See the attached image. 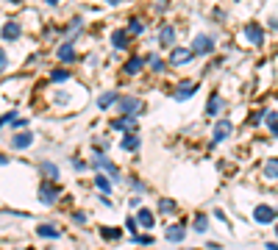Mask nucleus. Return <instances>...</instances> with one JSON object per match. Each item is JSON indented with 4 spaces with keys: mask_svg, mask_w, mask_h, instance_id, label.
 <instances>
[{
    "mask_svg": "<svg viewBox=\"0 0 278 250\" xmlns=\"http://www.w3.org/2000/svg\"><path fill=\"white\" fill-rule=\"evenodd\" d=\"M92 167H98V170H103L106 175L111 178V181H120V178H122V175H120V170H117V164L111 162V159L106 156L103 150H98V153H95V162H92Z\"/></svg>",
    "mask_w": 278,
    "mask_h": 250,
    "instance_id": "obj_1",
    "label": "nucleus"
},
{
    "mask_svg": "<svg viewBox=\"0 0 278 250\" xmlns=\"http://www.w3.org/2000/svg\"><path fill=\"white\" fill-rule=\"evenodd\" d=\"M117 109H120V114L134 117L145 109V103H142L139 98H134V95H122V98H117Z\"/></svg>",
    "mask_w": 278,
    "mask_h": 250,
    "instance_id": "obj_2",
    "label": "nucleus"
},
{
    "mask_svg": "<svg viewBox=\"0 0 278 250\" xmlns=\"http://www.w3.org/2000/svg\"><path fill=\"white\" fill-rule=\"evenodd\" d=\"M189 50H192L195 56H206V53H211V50H214V39H211V37H206V34H198Z\"/></svg>",
    "mask_w": 278,
    "mask_h": 250,
    "instance_id": "obj_3",
    "label": "nucleus"
},
{
    "mask_svg": "<svg viewBox=\"0 0 278 250\" xmlns=\"http://www.w3.org/2000/svg\"><path fill=\"white\" fill-rule=\"evenodd\" d=\"M39 200H42L45 206H53L58 200V186L56 183H50V181H42L39 183Z\"/></svg>",
    "mask_w": 278,
    "mask_h": 250,
    "instance_id": "obj_4",
    "label": "nucleus"
},
{
    "mask_svg": "<svg viewBox=\"0 0 278 250\" xmlns=\"http://www.w3.org/2000/svg\"><path fill=\"white\" fill-rule=\"evenodd\" d=\"M192 58H195V53L189 50V47H173V50H170V64H173V67H184Z\"/></svg>",
    "mask_w": 278,
    "mask_h": 250,
    "instance_id": "obj_5",
    "label": "nucleus"
},
{
    "mask_svg": "<svg viewBox=\"0 0 278 250\" xmlns=\"http://www.w3.org/2000/svg\"><path fill=\"white\" fill-rule=\"evenodd\" d=\"M275 217H278V211H275L273 206H264V203H262V206L253 208V220H256L259 225H270Z\"/></svg>",
    "mask_w": 278,
    "mask_h": 250,
    "instance_id": "obj_6",
    "label": "nucleus"
},
{
    "mask_svg": "<svg viewBox=\"0 0 278 250\" xmlns=\"http://www.w3.org/2000/svg\"><path fill=\"white\" fill-rule=\"evenodd\" d=\"M34 145V131H20V134L11 136V150H25Z\"/></svg>",
    "mask_w": 278,
    "mask_h": 250,
    "instance_id": "obj_7",
    "label": "nucleus"
},
{
    "mask_svg": "<svg viewBox=\"0 0 278 250\" xmlns=\"http://www.w3.org/2000/svg\"><path fill=\"white\" fill-rule=\"evenodd\" d=\"M245 37H248L251 45H256V47L264 45V31H262V25H256V22H248L245 25Z\"/></svg>",
    "mask_w": 278,
    "mask_h": 250,
    "instance_id": "obj_8",
    "label": "nucleus"
},
{
    "mask_svg": "<svg viewBox=\"0 0 278 250\" xmlns=\"http://www.w3.org/2000/svg\"><path fill=\"white\" fill-rule=\"evenodd\" d=\"M20 34H22V25L17 20H9L3 25V31H0V37H3L6 42H17V39H20Z\"/></svg>",
    "mask_w": 278,
    "mask_h": 250,
    "instance_id": "obj_9",
    "label": "nucleus"
},
{
    "mask_svg": "<svg viewBox=\"0 0 278 250\" xmlns=\"http://www.w3.org/2000/svg\"><path fill=\"white\" fill-rule=\"evenodd\" d=\"M111 128L114 131H122V134H137V122H134V117H126L120 114L114 122H111Z\"/></svg>",
    "mask_w": 278,
    "mask_h": 250,
    "instance_id": "obj_10",
    "label": "nucleus"
},
{
    "mask_svg": "<svg viewBox=\"0 0 278 250\" xmlns=\"http://www.w3.org/2000/svg\"><path fill=\"white\" fill-rule=\"evenodd\" d=\"M231 131H234L231 120H220V122L214 125V136H211V145H217V142H223L226 136H231Z\"/></svg>",
    "mask_w": 278,
    "mask_h": 250,
    "instance_id": "obj_11",
    "label": "nucleus"
},
{
    "mask_svg": "<svg viewBox=\"0 0 278 250\" xmlns=\"http://www.w3.org/2000/svg\"><path fill=\"white\" fill-rule=\"evenodd\" d=\"M195 92H198V83H195V81H181L178 89L173 92V98L175 100H187V98H192Z\"/></svg>",
    "mask_w": 278,
    "mask_h": 250,
    "instance_id": "obj_12",
    "label": "nucleus"
},
{
    "mask_svg": "<svg viewBox=\"0 0 278 250\" xmlns=\"http://www.w3.org/2000/svg\"><path fill=\"white\" fill-rule=\"evenodd\" d=\"M39 172H42V178L45 181H58V175H61V172H58V164H53V162H39Z\"/></svg>",
    "mask_w": 278,
    "mask_h": 250,
    "instance_id": "obj_13",
    "label": "nucleus"
},
{
    "mask_svg": "<svg viewBox=\"0 0 278 250\" xmlns=\"http://www.w3.org/2000/svg\"><path fill=\"white\" fill-rule=\"evenodd\" d=\"M56 58H58V61H73V58H75L73 42H64V45H58V47H56Z\"/></svg>",
    "mask_w": 278,
    "mask_h": 250,
    "instance_id": "obj_14",
    "label": "nucleus"
},
{
    "mask_svg": "<svg viewBox=\"0 0 278 250\" xmlns=\"http://www.w3.org/2000/svg\"><path fill=\"white\" fill-rule=\"evenodd\" d=\"M184 234H187V228L184 225H167V228H164V236H167L170 242H184Z\"/></svg>",
    "mask_w": 278,
    "mask_h": 250,
    "instance_id": "obj_15",
    "label": "nucleus"
},
{
    "mask_svg": "<svg viewBox=\"0 0 278 250\" xmlns=\"http://www.w3.org/2000/svg\"><path fill=\"white\" fill-rule=\"evenodd\" d=\"M134 220H137V225H142V228H153L156 225V217H153L150 208H139V214Z\"/></svg>",
    "mask_w": 278,
    "mask_h": 250,
    "instance_id": "obj_16",
    "label": "nucleus"
},
{
    "mask_svg": "<svg viewBox=\"0 0 278 250\" xmlns=\"http://www.w3.org/2000/svg\"><path fill=\"white\" fill-rule=\"evenodd\" d=\"M223 106H226V103H223L220 95H211L209 103H206V114H209V117H217V114L223 111Z\"/></svg>",
    "mask_w": 278,
    "mask_h": 250,
    "instance_id": "obj_17",
    "label": "nucleus"
},
{
    "mask_svg": "<svg viewBox=\"0 0 278 250\" xmlns=\"http://www.w3.org/2000/svg\"><path fill=\"white\" fill-rule=\"evenodd\" d=\"M120 147H122L126 153H134V150L139 147V134H126V136L120 139Z\"/></svg>",
    "mask_w": 278,
    "mask_h": 250,
    "instance_id": "obj_18",
    "label": "nucleus"
},
{
    "mask_svg": "<svg viewBox=\"0 0 278 250\" xmlns=\"http://www.w3.org/2000/svg\"><path fill=\"white\" fill-rule=\"evenodd\" d=\"M173 42H175V28L173 25H164L162 31H159V45L167 47V45H173Z\"/></svg>",
    "mask_w": 278,
    "mask_h": 250,
    "instance_id": "obj_19",
    "label": "nucleus"
},
{
    "mask_svg": "<svg viewBox=\"0 0 278 250\" xmlns=\"http://www.w3.org/2000/svg\"><path fill=\"white\" fill-rule=\"evenodd\" d=\"M117 98H120L117 92H103V95L98 98V109H109L111 103H117Z\"/></svg>",
    "mask_w": 278,
    "mask_h": 250,
    "instance_id": "obj_20",
    "label": "nucleus"
},
{
    "mask_svg": "<svg viewBox=\"0 0 278 250\" xmlns=\"http://www.w3.org/2000/svg\"><path fill=\"white\" fill-rule=\"evenodd\" d=\"M142 67H145V58L134 56V58H128V64H126V73H128V75H137Z\"/></svg>",
    "mask_w": 278,
    "mask_h": 250,
    "instance_id": "obj_21",
    "label": "nucleus"
},
{
    "mask_svg": "<svg viewBox=\"0 0 278 250\" xmlns=\"http://www.w3.org/2000/svg\"><path fill=\"white\" fill-rule=\"evenodd\" d=\"M37 234H39V236H45V239H58V236H61V231L53 228V225H39Z\"/></svg>",
    "mask_w": 278,
    "mask_h": 250,
    "instance_id": "obj_22",
    "label": "nucleus"
},
{
    "mask_svg": "<svg viewBox=\"0 0 278 250\" xmlns=\"http://www.w3.org/2000/svg\"><path fill=\"white\" fill-rule=\"evenodd\" d=\"M111 45L120 50V47H128V31H114L111 34Z\"/></svg>",
    "mask_w": 278,
    "mask_h": 250,
    "instance_id": "obj_23",
    "label": "nucleus"
},
{
    "mask_svg": "<svg viewBox=\"0 0 278 250\" xmlns=\"http://www.w3.org/2000/svg\"><path fill=\"white\" fill-rule=\"evenodd\" d=\"M195 231H198V234H206V231H209V220L203 217V214H198V217H195V225H192Z\"/></svg>",
    "mask_w": 278,
    "mask_h": 250,
    "instance_id": "obj_24",
    "label": "nucleus"
},
{
    "mask_svg": "<svg viewBox=\"0 0 278 250\" xmlns=\"http://www.w3.org/2000/svg\"><path fill=\"white\" fill-rule=\"evenodd\" d=\"M95 186H98L100 192H109V189H111V181H109L106 175H100V172H98V175H95Z\"/></svg>",
    "mask_w": 278,
    "mask_h": 250,
    "instance_id": "obj_25",
    "label": "nucleus"
},
{
    "mask_svg": "<svg viewBox=\"0 0 278 250\" xmlns=\"http://www.w3.org/2000/svg\"><path fill=\"white\" fill-rule=\"evenodd\" d=\"M264 175H267V178H278V159H270V162L264 164Z\"/></svg>",
    "mask_w": 278,
    "mask_h": 250,
    "instance_id": "obj_26",
    "label": "nucleus"
},
{
    "mask_svg": "<svg viewBox=\"0 0 278 250\" xmlns=\"http://www.w3.org/2000/svg\"><path fill=\"white\" fill-rule=\"evenodd\" d=\"M267 125H270V134L278 136V111H267Z\"/></svg>",
    "mask_w": 278,
    "mask_h": 250,
    "instance_id": "obj_27",
    "label": "nucleus"
},
{
    "mask_svg": "<svg viewBox=\"0 0 278 250\" xmlns=\"http://www.w3.org/2000/svg\"><path fill=\"white\" fill-rule=\"evenodd\" d=\"M100 236H103V239H120L122 231L120 228H100Z\"/></svg>",
    "mask_w": 278,
    "mask_h": 250,
    "instance_id": "obj_28",
    "label": "nucleus"
},
{
    "mask_svg": "<svg viewBox=\"0 0 278 250\" xmlns=\"http://www.w3.org/2000/svg\"><path fill=\"white\" fill-rule=\"evenodd\" d=\"M175 208H178V206H175V200H167V198H164V200H159V211H164V214H173Z\"/></svg>",
    "mask_w": 278,
    "mask_h": 250,
    "instance_id": "obj_29",
    "label": "nucleus"
},
{
    "mask_svg": "<svg viewBox=\"0 0 278 250\" xmlns=\"http://www.w3.org/2000/svg\"><path fill=\"white\" fill-rule=\"evenodd\" d=\"M131 242H134V245H153V236L150 234H137V236H131Z\"/></svg>",
    "mask_w": 278,
    "mask_h": 250,
    "instance_id": "obj_30",
    "label": "nucleus"
},
{
    "mask_svg": "<svg viewBox=\"0 0 278 250\" xmlns=\"http://www.w3.org/2000/svg\"><path fill=\"white\" fill-rule=\"evenodd\" d=\"M142 31H145L142 20H137V17H131V22H128V34H142Z\"/></svg>",
    "mask_w": 278,
    "mask_h": 250,
    "instance_id": "obj_31",
    "label": "nucleus"
},
{
    "mask_svg": "<svg viewBox=\"0 0 278 250\" xmlns=\"http://www.w3.org/2000/svg\"><path fill=\"white\" fill-rule=\"evenodd\" d=\"M14 120H17V111H14V109L6 111V114L0 117V128H3V125H9V122H14Z\"/></svg>",
    "mask_w": 278,
    "mask_h": 250,
    "instance_id": "obj_32",
    "label": "nucleus"
},
{
    "mask_svg": "<svg viewBox=\"0 0 278 250\" xmlns=\"http://www.w3.org/2000/svg\"><path fill=\"white\" fill-rule=\"evenodd\" d=\"M67 78H70L67 70H53V81H56V83H64Z\"/></svg>",
    "mask_w": 278,
    "mask_h": 250,
    "instance_id": "obj_33",
    "label": "nucleus"
},
{
    "mask_svg": "<svg viewBox=\"0 0 278 250\" xmlns=\"http://www.w3.org/2000/svg\"><path fill=\"white\" fill-rule=\"evenodd\" d=\"M150 58V64H153V73H164V61L162 58H156V56H147Z\"/></svg>",
    "mask_w": 278,
    "mask_h": 250,
    "instance_id": "obj_34",
    "label": "nucleus"
},
{
    "mask_svg": "<svg viewBox=\"0 0 278 250\" xmlns=\"http://www.w3.org/2000/svg\"><path fill=\"white\" fill-rule=\"evenodd\" d=\"M56 103L58 106H67L70 103V92H56Z\"/></svg>",
    "mask_w": 278,
    "mask_h": 250,
    "instance_id": "obj_35",
    "label": "nucleus"
},
{
    "mask_svg": "<svg viewBox=\"0 0 278 250\" xmlns=\"http://www.w3.org/2000/svg\"><path fill=\"white\" fill-rule=\"evenodd\" d=\"M126 228L131 231V236H137V228H139V225H137V220H134V217H128V220H126Z\"/></svg>",
    "mask_w": 278,
    "mask_h": 250,
    "instance_id": "obj_36",
    "label": "nucleus"
},
{
    "mask_svg": "<svg viewBox=\"0 0 278 250\" xmlns=\"http://www.w3.org/2000/svg\"><path fill=\"white\" fill-rule=\"evenodd\" d=\"M6 67H9V56H6V50L0 47V73H6Z\"/></svg>",
    "mask_w": 278,
    "mask_h": 250,
    "instance_id": "obj_37",
    "label": "nucleus"
},
{
    "mask_svg": "<svg viewBox=\"0 0 278 250\" xmlns=\"http://www.w3.org/2000/svg\"><path fill=\"white\" fill-rule=\"evenodd\" d=\"M73 223H75V225H84V223H86V214H84V211H75V214H73Z\"/></svg>",
    "mask_w": 278,
    "mask_h": 250,
    "instance_id": "obj_38",
    "label": "nucleus"
},
{
    "mask_svg": "<svg viewBox=\"0 0 278 250\" xmlns=\"http://www.w3.org/2000/svg\"><path fill=\"white\" fill-rule=\"evenodd\" d=\"M264 117H267V111H264V109H262V111H256V114H253V125H259V122L264 120Z\"/></svg>",
    "mask_w": 278,
    "mask_h": 250,
    "instance_id": "obj_39",
    "label": "nucleus"
},
{
    "mask_svg": "<svg viewBox=\"0 0 278 250\" xmlns=\"http://www.w3.org/2000/svg\"><path fill=\"white\" fill-rule=\"evenodd\" d=\"M131 186L137 189V192H145V183H142V181H137V178H134V181H131Z\"/></svg>",
    "mask_w": 278,
    "mask_h": 250,
    "instance_id": "obj_40",
    "label": "nucleus"
},
{
    "mask_svg": "<svg viewBox=\"0 0 278 250\" xmlns=\"http://www.w3.org/2000/svg\"><path fill=\"white\" fill-rule=\"evenodd\" d=\"M73 167H75V170H86V164L81 162V159H75V156H73Z\"/></svg>",
    "mask_w": 278,
    "mask_h": 250,
    "instance_id": "obj_41",
    "label": "nucleus"
},
{
    "mask_svg": "<svg viewBox=\"0 0 278 250\" xmlns=\"http://www.w3.org/2000/svg\"><path fill=\"white\" fill-rule=\"evenodd\" d=\"M9 162H11V159H9V156H3V153H0V167H6Z\"/></svg>",
    "mask_w": 278,
    "mask_h": 250,
    "instance_id": "obj_42",
    "label": "nucleus"
},
{
    "mask_svg": "<svg viewBox=\"0 0 278 250\" xmlns=\"http://www.w3.org/2000/svg\"><path fill=\"white\" fill-rule=\"evenodd\" d=\"M106 3H109V6H120L122 0H106Z\"/></svg>",
    "mask_w": 278,
    "mask_h": 250,
    "instance_id": "obj_43",
    "label": "nucleus"
},
{
    "mask_svg": "<svg viewBox=\"0 0 278 250\" xmlns=\"http://www.w3.org/2000/svg\"><path fill=\"white\" fill-rule=\"evenodd\" d=\"M267 250H278V245H273V242H270V245H267Z\"/></svg>",
    "mask_w": 278,
    "mask_h": 250,
    "instance_id": "obj_44",
    "label": "nucleus"
},
{
    "mask_svg": "<svg viewBox=\"0 0 278 250\" xmlns=\"http://www.w3.org/2000/svg\"><path fill=\"white\" fill-rule=\"evenodd\" d=\"M47 3H50V6H56V3H58V0H47Z\"/></svg>",
    "mask_w": 278,
    "mask_h": 250,
    "instance_id": "obj_45",
    "label": "nucleus"
},
{
    "mask_svg": "<svg viewBox=\"0 0 278 250\" xmlns=\"http://www.w3.org/2000/svg\"><path fill=\"white\" fill-rule=\"evenodd\" d=\"M162 3H164V0H162Z\"/></svg>",
    "mask_w": 278,
    "mask_h": 250,
    "instance_id": "obj_46",
    "label": "nucleus"
},
{
    "mask_svg": "<svg viewBox=\"0 0 278 250\" xmlns=\"http://www.w3.org/2000/svg\"><path fill=\"white\" fill-rule=\"evenodd\" d=\"M275 231H278V228H275Z\"/></svg>",
    "mask_w": 278,
    "mask_h": 250,
    "instance_id": "obj_47",
    "label": "nucleus"
}]
</instances>
